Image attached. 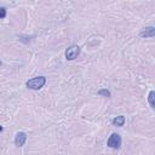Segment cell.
<instances>
[{"label": "cell", "mask_w": 155, "mask_h": 155, "mask_svg": "<svg viewBox=\"0 0 155 155\" xmlns=\"http://www.w3.org/2000/svg\"><path fill=\"white\" fill-rule=\"evenodd\" d=\"M46 82L45 76H35L27 81V87L30 90H40Z\"/></svg>", "instance_id": "1"}, {"label": "cell", "mask_w": 155, "mask_h": 155, "mask_svg": "<svg viewBox=\"0 0 155 155\" xmlns=\"http://www.w3.org/2000/svg\"><path fill=\"white\" fill-rule=\"evenodd\" d=\"M107 144H108V147H110V148H113V149H117V148H120V145H121V137H120L117 133H113V134L109 137Z\"/></svg>", "instance_id": "2"}, {"label": "cell", "mask_w": 155, "mask_h": 155, "mask_svg": "<svg viewBox=\"0 0 155 155\" xmlns=\"http://www.w3.org/2000/svg\"><path fill=\"white\" fill-rule=\"evenodd\" d=\"M79 53H80V47L79 46H70L65 51V58L68 61H73L79 56Z\"/></svg>", "instance_id": "3"}, {"label": "cell", "mask_w": 155, "mask_h": 155, "mask_svg": "<svg viewBox=\"0 0 155 155\" xmlns=\"http://www.w3.org/2000/svg\"><path fill=\"white\" fill-rule=\"evenodd\" d=\"M27 140V134L24 132H18L15 137V144L17 147H22Z\"/></svg>", "instance_id": "4"}, {"label": "cell", "mask_w": 155, "mask_h": 155, "mask_svg": "<svg viewBox=\"0 0 155 155\" xmlns=\"http://www.w3.org/2000/svg\"><path fill=\"white\" fill-rule=\"evenodd\" d=\"M154 35H155V28L154 27H148L140 33V36H143V38H153Z\"/></svg>", "instance_id": "5"}, {"label": "cell", "mask_w": 155, "mask_h": 155, "mask_svg": "<svg viewBox=\"0 0 155 155\" xmlns=\"http://www.w3.org/2000/svg\"><path fill=\"white\" fill-rule=\"evenodd\" d=\"M113 124H114L115 126H122V125L125 124V117H124L122 115L116 116V117L113 120Z\"/></svg>", "instance_id": "6"}, {"label": "cell", "mask_w": 155, "mask_h": 155, "mask_svg": "<svg viewBox=\"0 0 155 155\" xmlns=\"http://www.w3.org/2000/svg\"><path fill=\"white\" fill-rule=\"evenodd\" d=\"M154 96H155V92H154V91H150V92H149L148 101H149V104H150V107H151V108H154V107H155V104H154Z\"/></svg>", "instance_id": "7"}, {"label": "cell", "mask_w": 155, "mask_h": 155, "mask_svg": "<svg viewBox=\"0 0 155 155\" xmlns=\"http://www.w3.org/2000/svg\"><path fill=\"white\" fill-rule=\"evenodd\" d=\"M98 94H101V96H105V97H109V96H110V92H109L108 90H101V91L98 92Z\"/></svg>", "instance_id": "8"}, {"label": "cell", "mask_w": 155, "mask_h": 155, "mask_svg": "<svg viewBox=\"0 0 155 155\" xmlns=\"http://www.w3.org/2000/svg\"><path fill=\"white\" fill-rule=\"evenodd\" d=\"M5 16H6V8L0 7V18H5Z\"/></svg>", "instance_id": "9"}, {"label": "cell", "mask_w": 155, "mask_h": 155, "mask_svg": "<svg viewBox=\"0 0 155 155\" xmlns=\"http://www.w3.org/2000/svg\"><path fill=\"white\" fill-rule=\"evenodd\" d=\"M1 131H2V127H1V126H0V132H1Z\"/></svg>", "instance_id": "10"}, {"label": "cell", "mask_w": 155, "mask_h": 155, "mask_svg": "<svg viewBox=\"0 0 155 155\" xmlns=\"http://www.w3.org/2000/svg\"><path fill=\"white\" fill-rule=\"evenodd\" d=\"M0 64H1V62H0Z\"/></svg>", "instance_id": "11"}]
</instances>
